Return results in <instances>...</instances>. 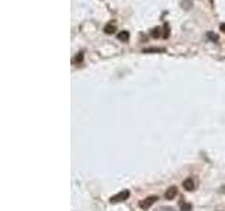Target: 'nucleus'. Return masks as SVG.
<instances>
[{
	"instance_id": "1",
	"label": "nucleus",
	"mask_w": 225,
	"mask_h": 211,
	"mask_svg": "<svg viewBox=\"0 0 225 211\" xmlns=\"http://www.w3.org/2000/svg\"><path fill=\"white\" fill-rule=\"evenodd\" d=\"M129 197V191L128 190H122L120 193H117L115 196H111L110 197V203H120V201H124Z\"/></svg>"
},
{
	"instance_id": "2",
	"label": "nucleus",
	"mask_w": 225,
	"mask_h": 211,
	"mask_svg": "<svg viewBox=\"0 0 225 211\" xmlns=\"http://www.w3.org/2000/svg\"><path fill=\"white\" fill-rule=\"evenodd\" d=\"M156 200H158V196H149V197H146L145 200H142V201L139 203V207L142 208V210H148L152 204L156 203Z\"/></svg>"
},
{
	"instance_id": "3",
	"label": "nucleus",
	"mask_w": 225,
	"mask_h": 211,
	"mask_svg": "<svg viewBox=\"0 0 225 211\" xmlns=\"http://www.w3.org/2000/svg\"><path fill=\"white\" fill-rule=\"evenodd\" d=\"M176 194H177V187L176 186H172V187L168 188V191L165 193V197L168 200H173L174 197H176Z\"/></svg>"
},
{
	"instance_id": "4",
	"label": "nucleus",
	"mask_w": 225,
	"mask_h": 211,
	"mask_svg": "<svg viewBox=\"0 0 225 211\" xmlns=\"http://www.w3.org/2000/svg\"><path fill=\"white\" fill-rule=\"evenodd\" d=\"M183 188H186L187 191L193 190V188H194V182L191 179H186L184 182H183Z\"/></svg>"
},
{
	"instance_id": "5",
	"label": "nucleus",
	"mask_w": 225,
	"mask_h": 211,
	"mask_svg": "<svg viewBox=\"0 0 225 211\" xmlns=\"http://www.w3.org/2000/svg\"><path fill=\"white\" fill-rule=\"evenodd\" d=\"M118 39L122 42H127L129 39V33L128 31H121V33L118 34Z\"/></svg>"
},
{
	"instance_id": "6",
	"label": "nucleus",
	"mask_w": 225,
	"mask_h": 211,
	"mask_svg": "<svg viewBox=\"0 0 225 211\" xmlns=\"http://www.w3.org/2000/svg\"><path fill=\"white\" fill-rule=\"evenodd\" d=\"M115 31V25L112 24V23H108V24L104 27V33L106 34H112Z\"/></svg>"
},
{
	"instance_id": "7",
	"label": "nucleus",
	"mask_w": 225,
	"mask_h": 211,
	"mask_svg": "<svg viewBox=\"0 0 225 211\" xmlns=\"http://www.w3.org/2000/svg\"><path fill=\"white\" fill-rule=\"evenodd\" d=\"M143 52H165V48H146V49H143Z\"/></svg>"
},
{
	"instance_id": "8",
	"label": "nucleus",
	"mask_w": 225,
	"mask_h": 211,
	"mask_svg": "<svg viewBox=\"0 0 225 211\" xmlns=\"http://www.w3.org/2000/svg\"><path fill=\"white\" fill-rule=\"evenodd\" d=\"M207 37L211 39V41H218V35L214 33H207Z\"/></svg>"
},
{
	"instance_id": "9",
	"label": "nucleus",
	"mask_w": 225,
	"mask_h": 211,
	"mask_svg": "<svg viewBox=\"0 0 225 211\" xmlns=\"http://www.w3.org/2000/svg\"><path fill=\"white\" fill-rule=\"evenodd\" d=\"M182 211H191V204H182Z\"/></svg>"
},
{
	"instance_id": "10",
	"label": "nucleus",
	"mask_w": 225,
	"mask_h": 211,
	"mask_svg": "<svg viewBox=\"0 0 225 211\" xmlns=\"http://www.w3.org/2000/svg\"><path fill=\"white\" fill-rule=\"evenodd\" d=\"M152 35H153V37H159L160 35V28H153V30H152Z\"/></svg>"
},
{
	"instance_id": "11",
	"label": "nucleus",
	"mask_w": 225,
	"mask_h": 211,
	"mask_svg": "<svg viewBox=\"0 0 225 211\" xmlns=\"http://www.w3.org/2000/svg\"><path fill=\"white\" fill-rule=\"evenodd\" d=\"M219 30H221L222 33H225V23H222V24L219 25Z\"/></svg>"
},
{
	"instance_id": "12",
	"label": "nucleus",
	"mask_w": 225,
	"mask_h": 211,
	"mask_svg": "<svg viewBox=\"0 0 225 211\" xmlns=\"http://www.w3.org/2000/svg\"><path fill=\"white\" fill-rule=\"evenodd\" d=\"M82 58H83V53H80V55H78V56H76V59H75V61H78V62H79V61H82Z\"/></svg>"
}]
</instances>
